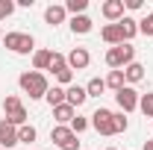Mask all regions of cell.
<instances>
[{"instance_id":"cell-1","label":"cell","mask_w":153,"mask_h":150,"mask_svg":"<svg viewBox=\"0 0 153 150\" xmlns=\"http://www.w3.org/2000/svg\"><path fill=\"white\" fill-rule=\"evenodd\" d=\"M18 85L24 94H30V100H41L44 94H47V76L41 74V71H24L18 76Z\"/></svg>"},{"instance_id":"cell-2","label":"cell","mask_w":153,"mask_h":150,"mask_svg":"<svg viewBox=\"0 0 153 150\" xmlns=\"http://www.w3.org/2000/svg\"><path fill=\"white\" fill-rule=\"evenodd\" d=\"M135 62V47L130 41H124V44H118V47H109V53H106V65L112 68V71H124L127 65H133Z\"/></svg>"},{"instance_id":"cell-3","label":"cell","mask_w":153,"mask_h":150,"mask_svg":"<svg viewBox=\"0 0 153 150\" xmlns=\"http://www.w3.org/2000/svg\"><path fill=\"white\" fill-rule=\"evenodd\" d=\"M3 44H6V50H12L18 56L36 53V38L30 36V33H6L3 36Z\"/></svg>"},{"instance_id":"cell-4","label":"cell","mask_w":153,"mask_h":150,"mask_svg":"<svg viewBox=\"0 0 153 150\" xmlns=\"http://www.w3.org/2000/svg\"><path fill=\"white\" fill-rule=\"evenodd\" d=\"M3 115H6V121H9L12 127H24V124H27V109H24V103H21L18 94H6V100H3Z\"/></svg>"},{"instance_id":"cell-5","label":"cell","mask_w":153,"mask_h":150,"mask_svg":"<svg viewBox=\"0 0 153 150\" xmlns=\"http://www.w3.org/2000/svg\"><path fill=\"white\" fill-rule=\"evenodd\" d=\"M138 97H141V94L135 91L133 85H124L121 91H115V100H118V106H121V112H124V115H130V112L138 109Z\"/></svg>"},{"instance_id":"cell-6","label":"cell","mask_w":153,"mask_h":150,"mask_svg":"<svg viewBox=\"0 0 153 150\" xmlns=\"http://www.w3.org/2000/svg\"><path fill=\"white\" fill-rule=\"evenodd\" d=\"M91 127H94L100 135H115V127H112V112L100 106V109L91 115Z\"/></svg>"},{"instance_id":"cell-7","label":"cell","mask_w":153,"mask_h":150,"mask_svg":"<svg viewBox=\"0 0 153 150\" xmlns=\"http://www.w3.org/2000/svg\"><path fill=\"white\" fill-rule=\"evenodd\" d=\"M88 62H91V53H88L85 47H74V50L68 53V68H71V71H85Z\"/></svg>"},{"instance_id":"cell-8","label":"cell","mask_w":153,"mask_h":150,"mask_svg":"<svg viewBox=\"0 0 153 150\" xmlns=\"http://www.w3.org/2000/svg\"><path fill=\"white\" fill-rule=\"evenodd\" d=\"M15 144H21L18 141V127H12V124L3 118V121H0V147L9 150V147H15Z\"/></svg>"},{"instance_id":"cell-9","label":"cell","mask_w":153,"mask_h":150,"mask_svg":"<svg viewBox=\"0 0 153 150\" xmlns=\"http://www.w3.org/2000/svg\"><path fill=\"white\" fill-rule=\"evenodd\" d=\"M100 12H103V18L118 24V21L124 18V0H106L103 6H100Z\"/></svg>"},{"instance_id":"cell-10","label":"cell","mask_w":153,"mask_h":150,"mask_svg":"<svg viewBox=\"0 0 153 150\" xmlns=\"http://www.w3.org/2000/svg\"><path fill=\"white\" fill-rule=\"evenodd\" d=\"M85 100H88V91H85V85H68V88H65V103H71L74 109H79Z\"/></svg>"},{"instance_id":"cell-11","label":"cell","mask_w":153,"mask_h":150,"mask_svg":"<svg viewBox=\"0 0 153 150\" xmlns=\"http://www.w3.org/2000/svg\"><path fill=\"white\" fill-rule=\"evenodd\" d=\"M100 38H103L106 44H112V47L124 44V33H121V27H118V24H106V27L100 30Z\"/></svg>"},{"instance_id":"cell-12","label":"cell","mask_w":153,"mask_h":150,"mask_svg":"<svg viewBox=\"0 0 153 150\" xmlns=\"http://www.w3.org/2000/svg\"><path fill=\"white\" fill-rule=\"evenodd\" d=\"M50 141H53V144L62 150L68 141H74V132H71V127H62V124H56V127L50 130Z\"/></svg>"},{"instance_id":"cell-13","label":"cell","mask_w":153,"mask_h":150,"mask_svg":"<svg viewBox=\"0 0 153 150\" xmlns=\"http://www.w3.org/2000/svg\"><path fill=\"white\" fill-rule=\"evenodd\" d=\"M65 6H59V3H50L47 9H44V21L50 24V27H59V24H65Z\"/></svg>"},{"instance_id":"cell-14","label":"cell","mask_w":153,"mask_h":150,"mask_svg":"<svg viewBox=\"0 0 153 150\" xmlns=\"http://www.w3.org/2000/svg\"><path fill=\"white\" fill-rule=\"evenodd\" d=\"M53 118H56V124H62V127H71V121L76 118V109L71 103H62V106L53 109Z\"/></svg>"},{"instance_id":"cell-15","label":"cell","mask_w":153,"mask_h":150,"mask_svg":"<svg viewBox=\"0 0 153 150\" xmlns=\"http://www.w3.org/2000/svg\"><path fill=\"white\" fill-rule=\"evenodd\" d=\"M71 33H74V36H88V33H91V18H88V15L71 18Z\"/></svg>"},{"instance_id":"cell-16","label":"cell","mask_w":153,"mask_h":150,"mask_svg":"<svg viewBox=\"0 0 153 150\" xmlns=\"http://www.w3.org/2000/svg\"><path fill=\"white\" fill-rule=\"evenodd\" d=\"M50 59H53V50H36L33 53V71H50Z\"/></svg>"},{"instance_id":"cell-17","label":"cell","mask_w":153,"mask_h":150,"mask_svg":"<svg viewBox=\"0 0 153 150\" xmlns=\"http://www.w3.org/2000/svg\"><path fill=\"white\" fill-rule=\"evenodd\" d=\"M124 79H127V85H135V82H141V79H144V65H138V62L127 65V68H124Z\"/></svg>"},{"instance_id":"cell-18","label":"cell","mask_w":153,"mask_h":150,"mask_svg":"<svg viewBox=\"0 0 153 150\" xmlns=\"http://www.w3.org/2000/svg\"><path fill=\"white\" fill-rule=\"evenodd\" d=\"M118 27H121V33H124V41H130V38L138 36V21L130 18V15H124V18L118 21Z\"/></svg>"},{"instance_id":"cell-19","label":"cell","mask_w":153,"mask_h":150,"mask_svg":"<svg viewBox=\"0 0 153 150\" xmlns=\"http://www.w3.org/2000/svg\"><path fill=\"white\" fill-rule=\"evenodd\" d=\"M44 100L50 103V109H56V106H62V103H65V88H62V85H53V88H47V94H44Z\"/></svg>"},{"instance_id":"cell-20","label":"cell","mask_w":153,"mask_h":150,"mask_svg":"<svg viewBox=\"0 0 153 150\" xmlns=\"http://www.w3.org/2000/svg\"><path fill=\"white\" fill-rule=\"evenodd\" d=\"M127 85V79H124V71H109L106 76V88H112V91H121Z\"/></svg>"},{"instance_id":"cell-21","label":"cell","mask_w":153,"mask_h":150,"mask_svg":"<svg viewBox=\"0 0 153 150\" xmlns=\"http://www.w3.org/2000/svg\"><path fill=\"white\" fill-rule=\"evenodd\" d=\"M38 130L33 127V124H24V127H18V141H24V144H33L36 141Z\"/></svg>"},{"instance_id":"cell-22","label":"cell","mask_w":153,"mask_h":150,"mask_svg":"<svg viewBox=\"0 0 153 150\" xmlns=\"http://www.w3.org/2000/svg\"><path fill=\"white\" fill-rule=\"evenodd\" d=\"M85 91H88V97H100V94L106 91V79H100V76H94V79H88Z\"/></svg>"},{"instance_id":"cell-23","label":"cell","mask_w":153,"mask_h":150,"mask_svg":"<svg viewBox=\"0 0 153 150\" xmlns=\"http://www.w3.org/2000/svg\"><path fill=\"white\" fill-rule=\"evenodd\" d=\"M138 109H141L144 118H153V91H147V94L138 97Z\"/></svg>"},{"instance_id":"cell-24","label":"cell","mask_w":153,"mask_h":150,"mask_svg":"<svg viewBox=\"0 0 153 150\" xmlns=\"http://www.w3.org/2000/svg\"><path fill=\"white\" fill-rule=\"evenodd\" d=\"M85 9H88V0H68L65 3V12H71V15H85Z\"/></svg>"},{"instance_id":"cell-25","label":"cell","mask_w":153,"mask_h":150,"mask_svg":"<svg viewBox=\"0 0 153 150\" xmlns=\"http://www.w3.org/2000/svg\"><path fill=\"white\" fill-rule=\"evenodd\" d=\"M112 127H115V135H118V132H127V130H130L127 115H124V112H112Z\"/></svg>"},{"instance_id":"cell-26","label":"cell","mask_w":153,"mask_h":150,"mask_svg":"<svg viewBox=\"0 0 153 150\" xmlns=\"http://www.w3.org/2000/svg\"><path fill=\"white\" fill-rule=\"evenodd\" d=\"M68 68V56H62V53H56L53 50V59H50V71L53 74H59V71H65Z\"/></svg>"},{"instance_id":"cell-27","label":"cell","mask_w":153,"mask_h":150,"mask_svg":"<svg viewBox=\"0 0 153 150\" xmlns=\"http://www.w3.org/2000/svg\"><path fill=\"white\" fill-rule=\"evenodd\" d=\"M138 33H141V36H147V38L153 36V12H147L144 18L138 21Z\"/></svg>"},{"instance_id":"cell-28","label":"cell","mask_w":153,"mask_h":150,"mask_svg":"<svg viewBox=\"0 0 153 150\" xmlns=\"http://www.w3.org/2000/svg\"><path fill=\"white\" fill-rule=\"evenodd\" d=\"M88 127H91V121H88V118H79V115H76L74 121H71V132H74V135H79V132H85Z\"/></svg>"},{"instance_id":"cell-29","label":"cell","mask_w":153,"mask_h":150,"mask_svg":"<svg viewBox=\"0 0 153 150\" xmlns=\"http://www.w3.org/2000/svg\"><path fill=\"white\" fill-rule=\"evenodd\" d=\"M53 76H56L59 85H74V71H71V68H65V71H59V74H53Z\"/></svg>"},{"instance_id":"cell-30","label":"cell","mask_w":153,"mask_h":150,"mask_svg":"<svg viewBox=\"0 0 153 150\" xmlns=\"http://www.w3.org/2000/svg\"><path fill=\"white\" fill-rule=\"evenodd\" d=\"M12 12H15V3L12 0H0V21H6Z\"/></svg>"},{"instance_id":"cell-31","label":"cell","mask_w":153,"mask_h":150,"mask_svg":"<svg viewBox=\"0 0 153 150\" xmlns=\"http://www.w3.org/2000/svg\"><path fill=\"white\" fill-rule=\"evenodd\" d=\"M141 6H144V0H124V9H141Z\"/></svg>"},{"instance_id":"cell-32","label":"cell","mask_w":153,"mask_h":150,"mask_svg":"<svg viewBox=\"0 0 153 150\" xmlns=\"http://www.w3.org/2000/svg\"><path fill=\"white\" fill-rule=\"evenodd\" d=\"M144 150H153V138H150V141H144Z\"/></svg>"},{"instance_id":"cell-33","label":"cell","mask_w":153,"mask_h":150,"mask_svg":"<svg viewBox=\"0 0 153 150\" xmlns=\"http://www.w3.org/2000/svg\"><path fill=\"white\" fill-rule=\"evenodd\" d=\"M0 41H3V30H0Z\"/></svg>"},{"instance_id":"cell-34","label":"cell","mask_w":153,"mask_h":150,"mask_svg":"<svg viewBox=\"0 0 153 150\" xmlns=\"http://www.w3.org/2000/svg\"><path fill=\"white\" fill-rule=\"evenodd\" d=\"M106 150H115V147H106Z\"/></svg>"},{"instance_id":"cell-35","label":"cell","mask_w":153,"mask_h":150,"mask_svg":"<svg viewBox=\"0 0 153 150\" xmlns=\"http://www.w3.org/2000/svg\"><path fill=\"white\" fill-rule=\"evenodd\" d=\"M0 150H3V147H0Z\"/></svg>"}]
</instances>
